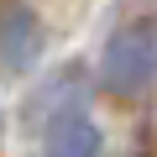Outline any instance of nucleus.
<instances>
[{"mask_svg": "<svg viewBox=\"0 0 157 157\" xmlns=\"http://www.w3.org/2000/svg\"><path fill=\"white\" fill-rule=\"evenodd\" d=\"M100 84L115 100H136V94H147L157 84V21H126L105 42Z\"/></svg>", "mask_w": 157, "mask_h": 157, "instance_id": "f257e3e1", "label": "nucleus"}, {"mask_svg": "<svg viewBox=\"0 0 157 157\" xmlns=\"http://www.w3.org/2000/svg\"><path fill=\"white\" fill-rule=\"evenodd\" d=\"M42 58V21L26 0L0 6V73H26Z\"/></svg>", "mask_w": 157, "mask_h": 157, "instance_id": "f03ea898", "label": "nucleus"}, {"mask_svg": "<svg viewBox=\"0 0 157 157\" xmlns=\"http://www.w3.org/2000/svg\"><path fill=\"white\" fill-rule=\"evenodd\" d=\"M68 110H84V68H63V73H52L47 84L32 94L26 121H32V126H52V121L68 115Z\"/></svg>", "mask_w": 157, "mask_h": 157, "instance_id": "7ed1b4c3", "label": "nucleus"}, {"mask_svg": "<svg viewBox=\"0 0 157 157\" xmlns=\"http://www.w3.org/2000/svg\"><path fill=\"white\" fill-rule=\"evenodd\" d=\"M42 131H47V157H100V126L89 121V110H68Z\"/></svg>", "mask_w": 157, "mask_h": 157, "instance_id": "20e7f679", "label": "nucleus"}, {"mask_svg": "<svg viewBox=\"0 0 157 157\" xmlns=\"http://www.w3.org/2000/svg\"><path fill=\"white\" fill-rule=\"evenodd\" d=\"M0 141H6V115H0Z\"/></svg>", "mask_w": 157, "mask_h": 157, "instance_id": "39448f33", "label": "nucleus"}]
</instances>
